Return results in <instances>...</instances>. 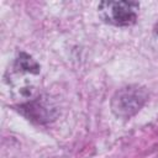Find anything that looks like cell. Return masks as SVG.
Listing matches in <instances>:
<instances>
[{"instance_id":"cell-4","label":"cell","mask_w":158,"mask_h":158,"mask_svg":"<svg viewBox=\"0 0 158 158\" xmlns=\"http://www.w3.org/2000/svg\"><path fill=\"white\" fill-rule=\"evenodd\" d=\"M16 67L19 69L28 72V73H33V74L40 73V65L36 63L35 59H32L26 53H21L20 57L16 59Z\"/></svg>"},{"instance_id":"cell-2","label":"cell","mask_w":158,"mask_h":158,"mask_svg":"<svg viewBox=\"0 0 158 158\" xmlns=\"http://www.w3.org/2000/svg\"><path fill=\"white\" fill-rule=\"evenodd\" d=\"M101 17L116 26H131L137 20L138 4L132 1H104L99 5Z\"/></svg>"},{"instance_id":"cell-5","label":"cell","mask_w":158,"mask_h":158,"mask_svg":"<svg viewBox=\"0 0 158 158\" xmlns=\"http://www.w3.org/2000/svg\"><path fill=\"white\" fill-rule=\"evenodd\" d=\"M153 33H154V37L158 40V22L156 23V26H154V30H153Z\"/></svg>"},{"instance_id":"cell-1","label":"cell","mask_w":158,"mask_h":158,"mask_svg":"<svg viewBox=\"0 0 158 158\" xmlns=\"http://www.w3.org/2000/svg\"><path fill=\"white\" fill-rule=\"evenodd\" d=\"M148 100V93L144 88L128 85L118 89L111 98V111L116 117L131 118L135 116Z\"/></svg>"},{"instance_id":"cell-3","label":"cell","mask_w":158,"mask_h":158,"mask_svg":"<svg viewBox=\"0 0 158 158\" xmlns=\"http://www.w3.org/2000/svg\"><path fill=\"white\" fill-rule=\"evenodd\" d=\"M22 112L31 120H36L37 122H43V121H48L52 116L51 112L48 110L47 106H44L41 102L33 101V102H28L23 106H21Z\"/></svg>"}]
</instances>
